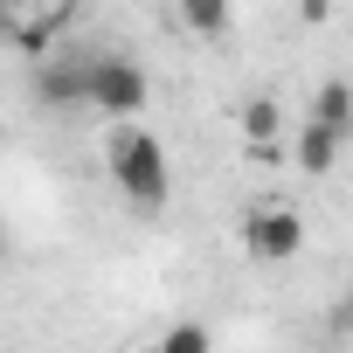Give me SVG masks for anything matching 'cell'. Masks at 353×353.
<instances>
[{
  "label": "cell",
  "instance_id": "obj_9",
  "mask_svg": "<svg viewBox=\"0 0 353 353\" xmlns=\"http://www.w3.org/2000/svg\"><path fill=\"white\" fill-rule=\"evenodd\" d=\"M312 118L353 139V83H339V77H325V83L312 90Z\"/></svg>",
  "mask_w": 353,
  "mask_h": 353
},
{
  "label": "cell",
  "instance_id": "obj_11",
  "mask_svg": "<svg viewBox=\"0 0 353 353\" xmlns=\"http://www.w3.org/2000/svg\"><path fill=\"white\" fill-rule=\"evenodd\" d=\"M243 159H250V166H291V145H284V139H250Z\"/></svg>",
  "mask_w": 353,
  "mask_h": 353
},
{
  "label": "cell",
  "instance_id": "obj_13",
  "mask_svg": "<svg viewBox=\"0 0 353 353\" xmlns=\"http://www.w3.org/2000/svg\"><path fill=\"white\" fill-rule=\"evenodd\" d=\"M14 8H77V0H14Z\"/></svg>",
  "mask_w": 353,
  "mask_h": 353
},
{
  "label": "cell",
  "instance_id": "obj_2",
  "mask_svg": "<svg viewBox=\"0 0 353 353\" xmlns=\"http://www.w3.org/2000/svg\"><path fill=\"white\" fill-rule=\"evenodd\" d=\"M243 250H250V263H298V250H305V215L291 208V201H250L243 208Z\"/></svg>",
  "mask_w": 353,
  "mask_h": 353
},
{
  "label": "cell",
  "instance_id": "obj_12",
  "mask_svg": "<svg viewBox=\"0 0 353 353\" xmlns=\"http://www.w3.org/2000/svg\"><path fill=\"white\" fill-rule=\"evenodd\" d=\"M332 325L353 332V277H346V291H339V305H332Z\"/></svg>",
  "mask_w": 353,
  "mask_h": 353
},
{
  "label": "cell",
  "instance_id": "obj_3",
  "mask_svg": "<svg viewBox=\"0 0 353 353\" xmlns=\"http://www.w3.org/2000/svg\"><path fill=\"white\" fill-rule=\"evenodd\" d=\"M90 104L125 125V118H139V111L152 104V77H145L132 56H97V63H90Z\"/></svg>",
  "mask_w": 353,
  "mask_h": 353
},
{
  "label": "cell",
  "instance_id": "obj_4",
  "mask_svg": "<svg viewBox=\"0 0 353 353\" xmlns=\"http://www.w3.org/2000/svg\"><path fill=\"white\" fill-rule=\"evenodd\" d=\"M339 152H346V132H332L319 118H305V132L291 139V166L305 173V181H325V173L339 166Z\"/></svg>",
  "mask_w": 353,
  "mask_h": 353
},
{
  "label": "cell",
  "instance_id": "obj_6",
  "mask_svg": "<svg viewBox=\"0 0 353 353\" xmlns=\"http://www.w3.org/2000/svg\"><path fill=\"white\" fill-rule=\"evenodd\" d=\"M173 14H181V28H188L194 42H229L236 0H173Z\"/></svg>",
  "mask_w": 353,
  "mask_h": 353
},
{
  "label": "cell",
  "instance_id": "obj_5",
  "mask_svg": "<svg viewBox=\"0 0 353 353\" xmlns=\"http://www.w3.org/2000/svg\"><path fill=\"white\" fill-rule=\"evenodd\" d=\"M35 97H42V104H56V111H77V104H90V63H42V77H35Z\"/></svg>",
  "mask_w": 353,
  "mask_h": 353
},
{
  "label": "cell",
  "instance_id": "obj_8",
  "mask_svg": "<svg viewBox=\"0 0 353 353\" xmlns=\"http://www.w3.org/2000/svg\"><path fill=\"white\" fill-rule=\"evenodd\" d=\"M236 132H243V145H250V139H284V104H277L270 90H250L243 111H236Z\"/></svg>",
  "mask_w": 353,
  "mask_h": 353
},
{
  "label": "cell",
  "instance_id": "obj_7",
  "mask_svg": "<svg viewBox=\"0 0 353 353\" xmlns=\"http://www.w3.org/2000/svg\"><path fill=\"white\" fill-rule=\"evenodd\" d=\"M63 21H70V8H14V49L21 56H49Z\"/></svg>",
  "mask_w": 353,
  "mask_h": 353
},
{
  "label": "cell",
  "instance_id": "obj_10",
  "mask_svg": "<svg viewBox=\"0 0 353 353\" xmlns=\"http://www.w3.org/2000/svg\"><path fill=\"white\" fill-rule=\"evenodd\" d=\"M152 353H215V332L201 325V319H173L166 332H159V346Z\"/></svg>",
  "mask_w": 353,
  "mask_h": 353
},
{
  "label": "cell",
  "instance_id": "obj_1",
  "mask_svg": "<svg viewBox=\"0 0 353 353\" xmlns=\"http://www.w3.org/2000/svg\"><path fill=\"white\" fill-rule=\"evenodd\" d=\"M104 173H111V188L132 201V208H166V194H173V166H166V145L145 132V125H111V139H104Z\"/></svg>",
  "mask_w": 353,
  "mask_h": 353
}]
</instances>
